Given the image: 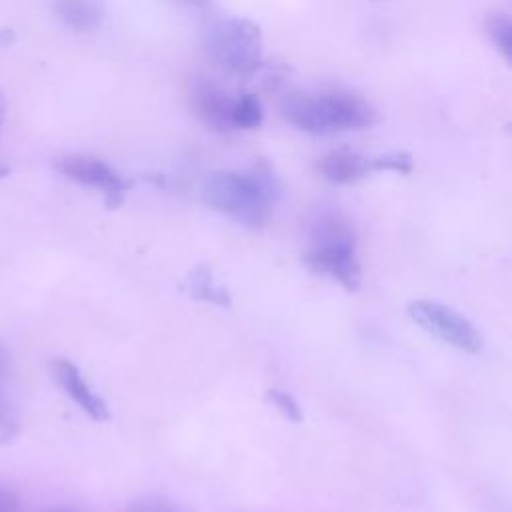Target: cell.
Returning <instances> with one entry per match:
<instances>
[{
    "instance_id": "obj_19",
    "label": "cell",
    "mask_w": 512,
    "mask_h": 512,
    "mask_svg": "<svg viewBox=\"0 0 512 512\" xmlns=\"http://www.w3.org/2000/svg\"><path fill=\"white\" fill-rule=\"evenodd\" d=\"M172 2H176L178 6L190 8V10H202L210 4V0H172Z\"/></svg>"
},
{
    "instance_id": "obj_4",
    "label": "cell",
    "mask_w": 512,
    "mask_h": 512,
    "mask_svg": "<svg viewBox=\"0 0 512 512\" xmlns=\"http://www.w3.org/2000/svg\"><path fill=\"white\" fill-rule=\"evenodd\" d=\"M204 50L218 68L232 76H254L262 68V32L248 18L214 22L204 36Z\"/></svg>"
},
{
    "instance_id": "obj_20",
    "label": "cell",
    "mask_w": 512,
    "mask_h": 512,
    "mask_svg": "<svg viewBox=\"0 0 512 512\" xmlns=\"http://www.w3.org/2000/svg\"><path fill=\"white\" fill-rule=\"evenodd\" d=\"M4 110H6V104H4V98L0 94V126H2V120H4Z\"/></svg>"
},
{
    "instance_id": "obj_17",
    "label": "cell",
    "mask_w": 512,
    "mask_h": 512,
    "mask_svg": "<svg viewBox=\"0 0 512 512\" xmlns=\"http://www.w3.org/2000/svg\"><path fill=\"white\" fill-rule=\"evenodd\" d=\"M18 434V418L16 414L0 400V444H8Z\"/></svg>"
},
{
    "instance_id": "obj_13",
    "label": "cell",
    "mask_w": 512,
    "mask_h": 512,
    "mask_svg": "<svg viewBox=\"0 0 512 512\" xmlns=\"http://www.w3.org/2000/svg\"><path fill=\"white\" fill-rule=\"evenodd\" d=\"M486 32L506 62L512 60V24L508 14L496 12L486 22Z\"/></svg>"
},
{
    "instance_id": "obj_10",
    "label": "cell",
    "mask_w": 512,
    "mask_h": 512,
    "mask_svg": "<svg viewBox=\"0 0 512 512\" xmlns=\"http://www.w3.org/2000/svg\"><path fill=\"white\" fill-rule=\"evenodd\" d=\"M56 16L76 32H90L104 18L102 0H54Z\"/></svg>"
},
{
    "instance_id": "obj_9",
    "label": "cell",
    "mask_w": 512,
    "mask_h": 512,
    "mask_svg": "<svg viewBox=\"0 0 512 512\" xmlns=\"http://www.w3.org/2000/svg\"><path fill=\"white\" fill-rule=\"evenodd\" d=\"M320 176L332 184H352L368 176L370 158L350 148H336L324 154L316 164Z\"/></svg>"
},
{
    "instance_id": "obj_11",
    "label": "cell",
    "mask_w": 512,
    "mask_h": 512,
    "mask_svg": "<svg viewBox=\"0 0 512 512\" xmlns=\"http://www.w3.org/2000/svg\"><path fill=\"white\" fill-rule=\"evenodd\" d=\"M188 284H190V294H192L194 298L204 300V302H210V304L220 306V308H230L232 298H230L228 290L214 278V274H212L208 268L196 266V268L190 272Z\"/></svg>"
},
{
    "instance_id": "obj_3",
    "label": "cell",
    "mask_w": 512,
    "mask_h": 512,
    "mask_svg": "<svg viewBox=\"0 0 512 512\" xmlns=\"http://www.w3.org/2000/svg\"><path fill=\"white\" fill-rule=\"evenodd\" d=\"M304 264L344 290L356 292L362 282L356 256V236L350 222L334 210H318L308 220V248Z\"/></svg>"
},
{
    "instance_id": "obj_5",
    "label": "cell",
    "mask_w": 512,
    "mask_h": 512,
    "mask_svg": "<svg viewBox=\"0 0 512 512\" xmlns=\"http://www.w3.org/2000/svg\"><path fill=\"white\" fill-rule=\"evenodd\" d=\"M408 316L424 332L456 350L478 354L484 346L478 328L446 304L432 300H412L408 304Z\"/></svg>"
},
{
    "instance_id": "obj_14",
    "label": "cell",
    "mask_w": 512,
    "mask_h": 512,
    "mask_svg": "<svg viewBox=\"0 0 512 512\" xmlns=\"http://www.w3.org/2000/svg\"><path fill=\"white\" fill-rule=\"evenodd\" d=\"M412 156L408 152H386L376 158H370L372 172H398L408 174L412 172Z\"/></svg>"
},
{
    "instance_id": "obj_7",
    "label": "cell",
    "mask_w": 512,
    "mask_h": 512,
    "mask_svg": "<svg viewBox=\"0 0 512 512\" xmlns=\"http://www.w3.org/2000/svg\"><path fill=\"white\" fill-rule=\"evenodd\" d=\"M236 92H230L220 82L208 76H192L188 84V100L196 118L210 130L228 134L232 126V106Z\"/></svg>"
},
{
    "instance_id": "obj_16",
    "label": "cell",
    "mask_w": 512,
    "mask_h": 512,
    "mask_svg": "<svg viewBox=\"0 0 512 512\" xmlns=\"http://www.w3.org/2000/svg\"><path fill=\"white\" fill-rule=\"evenodd\" d=\"M126 512H184L178 504L160 498V496H146L136 502H132Z\"/></svg>"
},
{
    "instance_id": "obj_6",
    "label": "cell",
    "mask_w": 512,
    "mask_h": 512,
    "mask_svg": "<svg viewBox=\"0 0 512 512\" xmlns=\"http://www.w3.org/2000/svg\"><path fill=\"white\" fill-rule=\"evenodd\" d=\"M56 168L60 174H64L66 178L100 190L106 206L116 208L118 204H122L124 194L128 190L126 180L104 160L94 158V156H86V154H70V156H62L56 162Z\"/></svg>"
},
{
    "instance_id": "obj_18",
    "label": "cell",
    "mask_w": 512,
    "mask_h": 512,
    "mask_svg": "<svg viewBox=\"0 0 512 512\" xmlns=\"http://www.w3.org/2000/svg\"><path fill=\"white\" fill-rule=\"evenodd\" d=\"M0 512H22L18 496L6 486H0Z\"/></svg>"
},
{
    "instance_id": "obj_12",
    "label": "cell",
    "mask_w": 512,
    "mask_h": 512,
    "mask_svg": "<svg viewBox=\"0 0 512 512\" xmlns=\"http://www.w3.org/2000/svg\"><path fill=\"white\" fill-rule=\"evenodd\" d=\"M264 110L262 102L252 92H236L232 106V126L234 130H254L262 124Z\"/></svg>"
},
{
    "instance_id": "obj_2",
    "label": "cell",
    "mask_w": 512,
    "mask_h": 512,
    "mask_svg": "<svg viewBox=\"0 0 512 512\" xmlns=\"http://www.w3.org/2000/svg\"><path fill=\"white\" fill-rule=\"evenodd\" d=\"M280 112L288 124L314 136L362 130L376 122V110L364 98L342 90L290 94Z\"/></svg>"
},
{
    "instance_id": "obj_15",
    "label": "cell",
    "mask_w": 512,
    "mask_h": 512,
    "mask_svg": "<svg viewBox=\"0 0 512 512\" xmlns=\"http://www.w3.org/2000/svg\"><path fill=\"white\" fill-rule=\"evenodd\" d=\"M266 398L268 402L288 420V422H300L302 420V410H300V404L296 402V398L286 392V390H280V388H270L266 392Z\"/></svg>"
},
{
    "instance_id": "obj_8",
    "label": "cell",
    "mask_w": 512,
    "mask_h": 512,
    "mask_svg": "<svg viewBox=\"0 0 512 512\" xmlns=\"http://www.w3.org/2000/svg\"><path fill=\"white\" fill-rule=\"evenodd\" d=\"M50 370H52L54 380L60 384V388L82 408L84 414H88L96 422L108 420L110 412H108L106 402L84 380V376L76 364H72L66 358H56V360H52Z\"/></svg>"
},
{
    "instance_id": "obj_1",
    "label": "cell",
    "mask_w": 512,
    "mask_h": 512,
    "mask_svg": "<svg viewBox=\"0 0 512 512\" xmlns=\"http://www.w3.org/2000/svg\"><path fill=\"white\" fill-rule=\"evenodd\" d=\"M200 194L218 214L258 230L268 222L272 206L282 196V184L274 168L258 160L248 172H210L202 182Z\"/></svg>"
}]
</instances>
